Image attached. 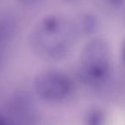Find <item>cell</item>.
<instances>
[{"mask_svg": "<svg viewBox=\"0 0 125 125\" xmlns=\"http://www.w3.org/2000/svg\"><path fill=\"white\" fill-rule=\"evenodd\" d=\"M10 45L0 43V71L3 69L9 59Z\"/></svg>", "mask_w": 125, "mask_h": 125, "instance_id": "52a82bcc", "label": "cell"}, {"mask_svg": "<svg viewBox=\"0 0 125 125\" xmlns=\"http://www.w3.org/2000/svg\"><path fill=\"white\" fill-rule=\"evenodd\" d=\"M0 125H8L5 116H3L1 114H0Z\"/></svg>", "mask_w": 125, "mask_h": 125, "instance_id": "8fae6325", "label": "cell"}, {"mask_svg": "<svg viewBox=\"0 0 125 125\" xmlns=\"http://www.w3.org/2000/svg\"><path fill=\"white\" fill-rule=\"evenodd\" d=\"M18 3H20L22 5H26V6H31V5H35L41 2L42 0H16Z\"/></svg>", "mask_w": 125, "mask_h": 125, "instance_id": "30bf717a", "label": "cell"}, {"mask_svg": "<svg viewBox=\"0 0 125 125\" xmlns=\"http://www.w3.org/2000/svg\"><path fill=\"white\" fill-rule=\"evenodd\" d=\"M102 122H103V117L98 112H93L88 119L89 125H101Z\"/></svg>", "mask_w": 125, "mask_h": 125, "instance_id": "ba28073f", "label": "cell"}, {"mask_svg": "<svg viewBox=\"0 0 125 125\" xmlns=\"http://www.w3.org/2000/svg\"><path fill=\"white\" fill-rule=\"evenodd\" d=\"M64 1H66V2H73V1H77V0H64Z\"/></svg>", "mask_w": 125, "mask_h": 125, "instance_id": "4fadbf2b", "label": "cell"}, {"mask_svg": "<svg viewBox=\"0 0 125 125\" xmlns=\"http://www.w3.org/2000/svg\"><path fill=\"white\" fill-rule=\"evenodd\" d=\"M16 31L14 21L8 16L0 15V43L10 45Z\"/></svg>", "mask_w": 125, "mask_h": 125, "instance_id": "5b68a950", "label": "cell"}, {"mask_svg": "<svg viewBox=\"0 0 125 125\" xmlns=\"http://www.w3.org/2000/svg\"><path fill=\"white\" fill-rule=\"evenodd\" d=\"M5 118L8 125H36V109L31 98L24 93L14 94L7 105Z\"/></svg>", "mask_w": 125, "mask_h": 125, "instance_id": "277c9868", "label": "cell"}, {"mask_svg": "<svg viewBox=\"0 0 125 125\" xmlns=\"http://www.w3.org/2000/svg\"><path fill=\"white\" fill-rule=\"evenodd\" d=\"M77 35L73 21L61 15H49L31 29L29 35L30 48L40 60L59 61L69 54Z\"/></svg>", "mask_w": 125, "mask_h": 125, "instance_id": "6da1fadb", "label": "cell"}, {"mask_svg": "<svg viewBox=\"0 0 125 125\" xmlns=\"http://www.w3.org/2000/svg\"><path fill=\"white\" fill-rule=\"evenodd\" d=\"M33 88L38 98L50 104L66 101L73 90L71 79L58 71H46L38 74L34 80Z\"/></svg>", "mask_w": 125, "mask_h": 125, "instance_id": "3957f363", "label": "cell"}, {"mask_svg": "<svg viewBox=\"0 0 125 125\" xmlns=\"http://www.w3.org/2000/svg\"><path fill=\"white\" fill-rule=\"evenodd\" d=\"M105 3L112 7H120L123 5L125 0H104Z\"/></svg>", "mask_w": 125, "mask_h": 125, "instance_id": "9c48e42d", "label": "cell"}, {"mask_svg": "<svg viewBox=\"0 0 125 125\" xmlns=\"http://www.w3.org/2000/svg\"><path fill=\"white\" fill-rule=\"evenodd\" d=\"M78 34H91L97 26V21L92 15H84L74 22Z\"/></svg>", "mask_w": 125, "mask_h": 125, "instance_id": "8992f818", "label": "cell"}, {"mask_svg": "<svg viewBox=\"0 0 125 125\" xmlns=\"http://www.w3.org/2000/svg\"><path fill=\"white\" fill-rule=\"evenodd\" d=\"M112 73V56L107 42L94 38L83 48L79 60V76L90 87L105 85Z\"/></svg>", "mask_w": 125, "mask_h": 125, "instance_id": "7a4b0ae2", "label": "cell"}, {"mask_svg": "<svg viewBox=\"0 0 125 125\" xmlns=\"http://www.w3.org/2000/svg\"><path fill=\"white\" fill-rule=\"evenodd\" d=\"M122 59H123V61H124V62L125 63V40L122 47Z\"/></svg>", "mask_w": 125, "mask_h": 125, "instance_id": "7c38bea8", "label": "cell"}]
</instances>
